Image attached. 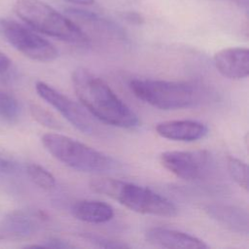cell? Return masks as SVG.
Listing matches in <instances>:
<instances>
[{
    "label": "cell",
    "mask_w": 249,
    "mask_h": 249,
    "mask_svg": "<svg viewBox=\"0 0 249 249\" xmlns=\"http://www.w3.org/2000/svg\"><path fill=\"white\" fill-rule=\"evenodd\" d=\"M74 91L90 116L118 127L133 128L138 125L137 115L113 91L101 78L85 68L72 74Z\"/></svg>",
    "instance_id": "6da1fadb"
},
{
    "label": "cell",
    "mask_w": 249,
    "mask_h": 249,
    "mask_svg": "<svg viewBox=\"0 0 249 249\" xmlns=\"http://www.w3.org/2000/svg\"><path fill=\"white\" fill-rule=\"evenodd\" d=\"M89 187L93 192L110 196L137 213L174 217L178 212L172 201L143 186L101 177L91 179Z\"/></svg>",
    "instance_id": "7a4b0ae2"
},
{
    "label": "cell",
    "mask_w": 249,
    "mask_h": 249,
    "mask_svg": "<svg viewBox=\"0 0 249 249\" xmlns=\"http://www.w3.org/2000/svg\"><path fill=\"white\" fill-rule=\"evenodd\" d=\"M14 8L18 17L38 32L74 45L89 42L79 25L41 0H16Z\"/></svg>",
    "instance_id": "3957f363"
},
{
    "label": "cell",
    "mask_w": 249,
    "mask_h": 249,
    "mask_svg": "<svg viewBox=\"0 0 249 249\" xmlns=\"http://www.w3.org/2000/svg\"><path fill=\"white\" fill-rule=\"evenodd\" d=\"M129 89L139 99L160 110H176L200 102L201 89L191 82L133 79Z\"/></svg>",
    "instance_id": "277c9868"
},
{
    "label": "cell",
    "mask_w": 249,
    "mask_h": 249,
    "mask_svg": "<svg viewBox=\"0 0 249 249\" xmlns=\"http://www.w3.org/2000/svg\"><path fill=\"white\" fill-rule=\"evenodd\" d=\"M42 143L53 158L76 170L107 172L117 168V161L111 157L68 136L46 133Z\"/></svg>",
    "instance_id": "5b68a950"
},
{
    "label": "cell",
    "mask_w": 249,
    "mask_h": 249,
    "mask_svg": "<svg viewBox=\"0 0 249 249\" xmlns=\"http://www.w3.org/2000/svg\"><path fill=\"white\" fill-rule=\"evenodd\" d=\"M0 34L30 59L49 62L58 56L57 49L51 42L14 19L0 18Z\"/></svg>",
    "instance_id": "8992f818"
},
{
    "label": "cell",
    "mask_w": 249,
    "mask_h": 249,
    "mask_svg": "<svg viewBox=\"0 0 249 249\" xmlns=\"http://www.w3.org/2000/svg\"><path fill=\"white\" fill-rule=\"evenodd\" d=\"M161 165L177 177L185 180L204 178L212 166L209 152L197 151H167L160 156Z\"/></svg>",
    "instance_id": "52a82bcc"
},
{
    "label": "cell",
    "mask_w": 249,
    "mask_h": 249,
    "mask_svg": "<svg viewBox=\"0 0 249 249\" xmlns=\"http://www.w3.org/2000/svg\"><path fill=\"white\" fill-rule=\"evenodd\" d=\"M35 89L42 99L53 107L77 129L87 134H92L95 131L94 122L89 115V113L84 110V107L44 82H37Z\"/></svg>",
    "instance_id": "ba28073f"
},
{
    "label": "cell",
    "mask_w": 249,
    "mask_h": 249,
    "mask_svg": "<svg viewBox=\"0 0 249 249\" xmlns=\"http://www.w3.org/2000/svg\"><path fill=\"white\" fill-rule=\"evenodd\" d=\"M216 69L221 75L231 80L246 78L249 73V52L247 48H226L214 54Z\"/></svg>",
    "instance_id": "9c48e42d"
},
{
    "label": "cell",
    "mask_w": 249,
    "mask_h": 249,
    "mask_svg": "<svg viewBox=\"0 0 249 249\" xmlns=\"http://www.w3.org/2000/svg\"><path fill=\"white\" fill-rule=\"evenodd\" d=\"M146 240L159 247L175 249H206L208 245L201 239L189 233L161 228H150L145 232Z\"/></svg>",
    "instance_id": "30bf717a"
},
{
    "label": "cell",
    "mask_w": 249,
    "mask_h": 249,
    "mask_svg": "<svg viewBox=\"0 0 249 249\" xmlns=\"http://www.w3.org/2000/svg\"><path fill=\"white\" fill-rule=\"evenodd\" d=\"M204 212L217 223L239 234H248L249 216L247 210L230 204L211 203L203 207Z\"/></svg>",
    "instance_id": "8fae6325"
},
{
    "label": "cell",
    "mask_w": 249,
    "mask_h": 249,
    "mask_svg": "<svg viewBox=\"0 0 249 249\" xmlns=\"http://www.w3.org/2000/svg\"><path fill=\"white\" fill-rule=\"evenodd\" d=\"M156 131L160 136L165 139L193 142L203 138L207 134L208 128L200 122L191 120H175L158 124L156 126Z\"/></svg>",
    "instance_id": "7c38bea8"
},
{
    "label": "cell",
    "mask_w": 249,
    "mask_h": 249,
    "mask_svg": "<svg viewBox=\"0 0 249 249\" xmlns=\"http://www.w3.org/2000/svg\"><path fill=\"white\" fill-rule=\"evenodd\" d=\"M41 216L30 215L21 211L9 213L1 223V231L5 238L15 240L28 239L33 236L39 229Z\"/></svg>",
    "instance_id": "4fadbf2b"
},
{
    "label": "cell",
    "mask_w": 249,
    "mask_h": 249,
    "mask_svg": "<svg viewBox=\"0 0 249 249\" xmlns=\"http://www.w3.org/2000/svg\"><path fill=\"white\" fill-rule=\"evenodd\" d=\"M72 214L80 221L100 224L112 220L115 213L113 207L104 201L83 199L73 205Z\"/></svg>",
    "instance_id": "5bb4252c"
},
{
    "label": "cell",
    "mask_w": 249,
    "mask_h": 249,
    "mask_svg": "<svg viewBox=\"0 0 249 249\" xmlns=\"http://www.w3.org/2000/svg\"><path fill=\"white\" fill-rule=\"evenodd\" d=\"M67 14L74 18H79L82 21L92 24L99 30H102L112 36H115L117 38H123V39L125 38V34H124V30L119 25H117L116 23H114L113 21H111L107 18H104L98 16L95 13L81 10V9L69 8V9H67Z\"/></svg>",
    "instance_id": "9a60e30c"
},
{
    "label": "cell",
    "mask_w": 249,
    "mask_h": 249,
    "mask_svg": "<svg viewBox=\"0 0 249 249\" xmlns=\"http://www.w3.org/2000/svg\"><path fill=\"white\" fill-rule=\"evenodd\" d=\"M20 115V105L18 99L10 92L0 89V118L14 123Z\"/></svg>",
    "instance_id": "2e32d148"
},
{
    "label": "cell",
    "mask_w": 249,
    "mask_h": 249,
    "mask_svg": "<svg viewBox=\"0 0 249 249\" xmlns=\"http://www.w3.org/2000/svg\"><path fill=\"white\" fill-rule=\"evenodd\" d=\"M26 171L30 180L38 187L44 190H51L55 187L54 176L43 166L36 163H31L27 166Z\"/></svg>",
    "instance_id": "e0dca14e"
},
{
    "label": "cell",
    "mask_w": 249,
    "mask_h": 249,
    "mask_svg": "<svg viewBox=\"0 0 249 249\" xmlns=\"http://www.w3.org/2000/svg\"><path fill=\"white\" fill-rule=\"evenodd\" d=\"M227 166L229 173L232 180L243 190H248V167L242 160L229 157L227 160Z\"/></svg>",
    "instance_id": "ac0fdd59"
},
{
    "label": "cell",
    "mask_w": 249,
    "mask_h": 249,
    "mask_svg": "<svg viewBox=\"0 0 249 249\" xmlns=\"http://www.w3.org/2000/svg\"><path fill=\"white\" fill-rule=\"evenodd\" d=\"M30 112L32 117L42 125L53 129H58L61 127L60 123L53 117V115L51 112H49L45 108L37 104H31Z\"/></svg>",
    "instance_id": "d6986e66"
},
{
    "label": "cell",
    "mask_w": 249,
    "mask_h": 249,
    "mask_svg": "<svg viewBox=\"0 0 249 249\" xmlns=\"http://www.w3.org/2000/svg\"><path fill=\"white\" fill-rule=\"evenodd\" d=\"M82 237L87 239L89 242L92 243L93 245L101 248H127L129 245L126 243L120 241V240H115L111 239L99 234L91 233V232H85L81 234Z\"/></svg>",
    "instance_id": "ffe728a7"
},
{
    "label": "cell",
    "mask_w": 249,
    "mask_h": 249,
    "mask_svg": "<svg viewBox=\"0 0 249 249\" xmlns=\"http://www.w3.org/2000/svg\"><path fill=\"white\" fill-rule=\"evenodd\" d=\"M26 247H37V248H56V249H69L74 248L75 246L67 240L57 238V237H51L43 241L41 244L37 245H27Z\"/></svg>",
    "instance_id": "44dd1931"
},
{
    "label": "cell",
    "mask_w": 249,
    "mask_h": 249,
    "mask_svg": "<svg viewBox=\"0 0 249 249\" xmlns=\"http://www.w3.org/2000/svg\"><path fill=\"white\" fill-rule=\"evenodd\" d=\"M18 169V162L10 155L0 151V173L11 174Z\"/></svg>",
    "instance_id": "7402d4cb"
},
{
    "label": "cell",
    "mask_w": 249,
    "mask_h": 249,
    "mask_svg": "<svg viewBox=\"0 0 249 249\" xmlns=\"http://www.w3.org/2000/svg\"><path fill=\"white\" fill-rule=\"evenodd\" d=\"M124 18H126V20L132 22V23H142L143 22V18H141V16L137 13H133V12H128L124 14Z\"/></svg>",
    "instance_id": "603a6c76"
},
{
    "label": "cell",
    "mask_w": 249,
    "mask_h": 249,
    "mask_svg": "<svg viewBox=\"0 0 249 249\" xmlns=\"http://www.w3.org/2000/svg\"><path fill=\"white\" fill-rule=\"evenodd\" d=\"M11 65V60L9 59V57L0 52V73L5 72L6 70H8V68Z\"/></svg>",
    "instance_id": "cb8c5ba5"
},
{
    "label": "cell",
    "mask_w": 249,
    "mask_h": 249,
    "mask_svg": "<svg viewBox=\"0 0 249 249\" xmlns=\"http://www.w3.org/2000/svg\"><path fill=\"white\" fill-rule=\"evenodd\" d=\"M66 1L74 4H82V5H89L94 2V0H66Z\"/></svg>",
    "instance_id": "d4e9b609"
},
{
    "label": "cell",
    "mask_w": 249,
    "mask_h": 249,
    "mask_svg": "<svg viewBox=\"0 0 249 249\" xmlns=\"http://www.w3.org/2000/svg\"><path fill=\"white\" fill-rule=\"evenodd\" d=\"M5 238V235H4V233L2 232V231H1V229H0V240H2V239H4Z\"/></svg>",
    "instance_id": "484cf974"
}]
</instances>
